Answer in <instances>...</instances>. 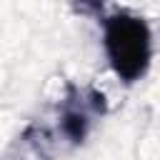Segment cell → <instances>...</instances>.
<instances>
[{
	"mask_svg": "<svg viewBox=\"0 0 160 160\" xmlns=\"http://www.w3.org/2000/svg\"><path fill=\"white\" fill-rule=\"evenodd\" d=\"M102 42L110 68L122 82L140 80L152 60V35L142 18L132 12H115L102 22Z\"/></svg>",
	"mask_w": 160,
	"mask_h": 160,
	"instance_id": "cell-1",
	"label": "cell"
},
{
	"mask_svg": "<svg viewBox=\"0 0 160 160\" xmlns=\"http://www.w3.org/2000/svg\"><path fill=\"white\" fill-rule=\"evenodd\" d=\"M75 10L78 12H85V15H95L100 8H102V0H72Z\"/></svg>",
	"mask_w": 160,
	"mask_h": 160,
	"instance_id": "cell-2",
	"label": "cell"
}]
</instances>
